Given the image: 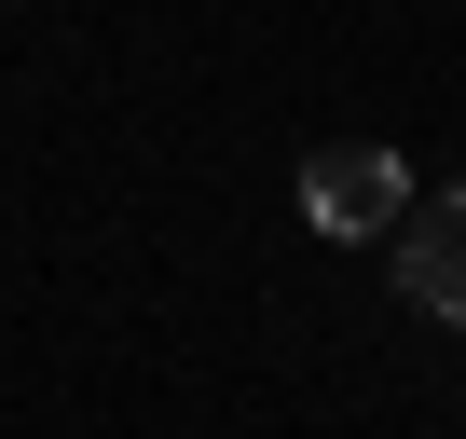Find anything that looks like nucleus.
Returning a JSON list of instances; mask_svg holds the SVG:
<instances>
[{"label":"nucleus","instance_id":"nucleus-1","mask_svg":"<svg viewBox=\"0 0 466 439\" xmlns=\"http://www.w3.org/2000/svg\"><path fill=\"white\" fill-rule=\"evenodd\" d=\"M384 234H398V302L466 330V192H411Z\"/></svg>","mask_w":466,"mask_h":439},{"label":"nucleus","instance_id":"nucleus-2","mask_svg":"<svg viewBox=\"0 0 466 439\" xmlns=\"http://www.w3.org/2000/svg\"><path fill=\"white\" fill-rule=\"evenodd\" d=\"M398 206H411V179H398V151H370V138H343V151L302 165V220H316V234H384Z\"/></svg>","mask_w":466,"mask_h":439}]
</instances>
